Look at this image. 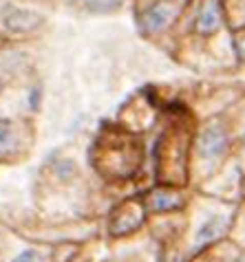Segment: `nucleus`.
Listing matches in <instances>:
<instances>
[{
    "label": "nucleus",
    "mask_w": 245,
    "mask_h": 262,
    "mask_svg": "<svg viewBox=\"0 0 245 262\" xmlns=\"http://www.w3.org/2000/svg\"><path fill=\"white\" fill-rule=\"evenodd\" d=\"M11 262H45V258H42L38 251L27 249V251H23V253H18V256L13 258Z\"/></svg>",
    "instance_id": "obj_12"
},
{
    "label": "nucleus",
    "mask_w": 245,
    "mask_h": 262,
    "mask_svg": "<svg viewBox=\"0 0 245 262\" xmlns=\"http://www.w3.org/2000/svg\"><path fill=\"white\" fill-rule=\"evenodd\" d=\"M71 3H75V5H84V7H89L93 0H71Z\"/></svg>",
    "instance_id": "obj_14"
},
{
    "label": "nucleus",
    "mask_w": 245,
    "mask_h": 262,
    "mask_svg": "<svg viewBox=\"0 0 245 262\" xmlns=\"http://www.w3.org/2000/svg\"><path fill=\"white\" fill-rule=\"evenodd\" d=\"M190 130L186 123H172L159 137L157 143V165L159 179L164 183H183L186 181V161H188Z\"/></svg>",
    "instance_id": "obj_2"
},
{
    "label": "nucleus",
    "mask_w": 245,
    "mask_h": 262,
    "mask_svg": "<svg viewBox=\"0 0 245 262\" xmlns=\"http://www.w3.org/2000/svg\"><path fill=\"white\" fill-rule=\"evenodd\" d=\"M179 16L177 0H155L139 13V29L146 35H157L166 31Z\"/></svg>",
    "instance_id": "obj_3"
},
{
    "label": "nucleus",
    "mask_w": 245,
    "mask_h": 262,
    "mask_svg": "<svg viewBox=\"0 0 245 262\" xmlns=\"http://www.w3.org/2000/svg\"><path fill=\"white\" fill-rule=\"evenodd\" d=\"M0 91H3V79H0Z\"/></svg>",
    "instance_id": "obj_16"
},
{
    "label": "nucleus",
    "mask_w": 245,
    "mask_h": 262,
    "mask_svg": "<svg viewBox=\"0 0 245 262\" xmlns=\"http://www.w3.org/2000/svg\"><path fill=\"white\" fill-rule=\"evenodd\" d=\"M243 152H245V137H243Z\"/></svg>",
    "instance_id": "obj_15"
},
{
    "label": "nucleus",
    "mask_w": 245,
    "mask_h": 262,
    "mask_svg": "<svg viewBox=\"0 0 245 262\" xmlns=\"http://www.w3.org/2000/svg\"><path fill=\"white\" fill-rule=\"evenodd\" d=\"M230 148V135L228 128L221 121H210L208 126L201 130L197 139V150L199 157L206 161H219Z\"/></svg>",
    "instance_id": "obj_5"
},
{
    "label": "nucleus",
    "mask_w": 245,
    "mask_h": 262,
    "mask_svg": "<svg viewBox=\"0 0 245 262\" xmlns=\"http://www.w3.org/2000/svg\"><path fill=\"white\" fill-rule=\"evenodd\" d=\"M3 23L13 33H27V31L38 29L42 25V18L33 11L18 9V7H7V9L3 11Z\"/></svg>",
    "instance_id": "obj_7"
},
{
    "label": "nucleus",
    "mask_w": 245,
    "mask_h": 262,
    "mask_svg": "<svg viewBox=\"0 0 245 262\" xmlns=\"http://www.w3.org/2000/svg\"><path fill=\"white\" fill-rule=\"evenodd\" d=\"M226 13H230V18H234L241 27H245V0H228Z\"/></svg>",
    "instance_id": "obj_11"
},
{
    "label": "nucleus",
    "mask_w": 245,
    "mask_h": 262,
    "mask_svg": "<svg viewBox=\"0 0 245 262\" xmlns=\"http://www.w3.org/2000/svg\"><path fill=\"white\" fill-rule=\"evenodd\" d=\"M228 227V218L226 216H210L208 221L201 225V229L197 231V240H194V247H203L212 240H217Z\"/></svg>",
    "instance_id": "obj_9"
},
{
    "label": "nucleus",
    "mask_w": 245,
    "mask_h": 262,
    "mask_svg": "<svg viewBox=\"0 0 245 262\" xmlns=\"http://www.w3.org/2000/svg\"><path fill=\"white\" fill-rule=\"evenodd\" d=\"M183 205V196L175 190H155L148 194V207L153 212H170V209H179Z\"/></svg>",
    "instance_id": "obj_8"
},
{
    "label": "nucleus",
    "mask_w": 245,
    "mask_h": 262,
    "mask_svg": "<svg viewBox=\"0 0 245 262\" xmlns=\"http://www.w3.org/2000/svg\"><path fill=\"white\" fill-rule=\"evenodd\" d=\"M16 145V135H13V126L11 121L7 119H0V157L3 155H9Z\"/></svg>",
    "instance_id": "obj_10"
},
{
    "label": "nucleus",
    "mask_w": 245,
    "mask_h": 262,
    "mask_svg": "<svg viewBox=\"0 0 245 262\" xmlns=\"http://www.w3.org/2000/svg\"><path fill=\"white\" fill-rule=\"evenodd\" d=\"M223 25H226V3L223 0H199L192 23L194 33L201 38H210L221 31Z\"/></svg>",
    "instance_id": "obj_4"
},
{
    "label": "nucleus",
    "mask_w": 245,
    "mask_h": 262,
    "mask_svg": "<svg viewBox=\"0 0 245 262\" xmlns=\"http://www.w3.org/2000/svg\"><path fill=\"white\" fill-rule=\"evenodd\" d=\"M236 53H239V57L245 62V35H241V38L236 40Z\"/></svg>",
    "instance_id": "obj_13"
},
{
    "label": "nucleus",
    "mask_w": 245,
    "mask_h": 262,
    "mask_svg": "<svg viewBox=\"0 0 245 262\" xmlns=\"http://www.w3.org/2000/svg\"><path fill=\"white\" fill-rule=\"evenodd\" d=\"M144 223V205L139 201H126L113 212L111 218V234L126 236L135 231Z\"/></svg>",
    "instance_id": "obj_6"
},
{
    "label": "nucleus",
    "mask_w": 245,
    "mask_h": 262,
    "mask_svg": "<svg viewBox=\"0 0 245 262\" xmlns=\"http://www.w3.org/2000/svg\"><path fill=\"white\" fill-rule=\"evenodd\" d=\"M95 167L109 179H128L139 170L144 159L141 139L126 130H104L95 143Z\"/></svg>",
    "instance_id": "obj_1"
}]
</instances>
